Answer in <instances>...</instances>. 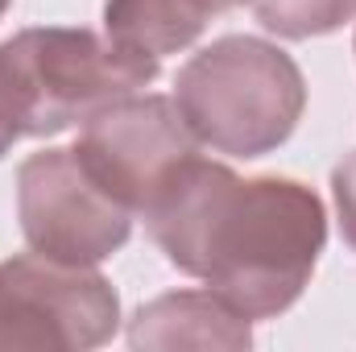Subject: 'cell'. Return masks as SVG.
Returning a JSON list of instances; mask_svg holds the SVG:
<instances>
[{
  "instance_id": "cell-1",
  "label": "cell",
  "mask_w": 356,
  "mask_h": 352,
  "mask_svg": "<svg viewBox=\"0 0 356 352\" xmlns=\"http://www.w3.org/2000/svg\"><path fill=\"white\" fill-rule=\"evenodd\" d=\"M145 224L166 262L249 319L282 315L307 290L327 241V216L311 186L273 175L236 178L199 154L162 186Z\"/></svg>"
},
{
  "instance_id": "cell-2",
  "label": "cell",
  "mask_w": 356,
  "mask_h": 352,
  "mask_svg": "<svg viewBox=\"0 0 356 352\" xmlns=\"http://www.w3.org/2000/svg\"><path fill=\"white\" fill-rule=\"evenodd\" d=\"M158 79V58L91 29H21L0 42V112L21 137H54Z\"/></svg>"
},
{
  "instance_id": "cell-3",
  "label": "cell",
  "mask_w": 356,
  "mask_h": 352,
  "mask_svg": "<svg viewBox=\"0 0 356 352\" xmlns=\"http://www.w3.org/2000/svg\"><path fill=\"white\" fill-rule=\"evenodd\" d=\"M175 108L199 145L261 158L294 133L307 83L286 50L261 38H220L178 71Z\"/></svg>"
},
{
  "instance_id": "cell-4",
  "label": "cell",
  "mask_w": 356,
  "mask_h": 352,
  "mask_svg": "<svg viewBox=\"0 0 356 352\" xmlns=\"http://www.w3.org/2000/svg\"><path fill=\"white\" fill-rule=\"evenodd\" d=\"M120 323L116 290L91 265L21 253L0 262V349L71 352L112 340Z\"/></svg>"
},
{
  "instance_id": "cell-5",
  "label": "cell",
  "mask_w": 356,
  "mask_h": 352,
  "mask_svg": "<svg viewBox=\"0 0 356 352\" xmlns=\"http://www.w3.org/2000/svg\"><path fill=\"white\" fill-rule=\"evenodd\" d=\"M17 216L33 253L67 265H99L133 232V211L79 166L75 150H42L21 162Z\"/></svg>"
},
{
  "instance_id": "cell-6",
  "label": "cell",
  "mask_w": 356,
  "mask_h": 352,
  "mask_svg": "<svg viewBox=\"0 0 356 352\" xmlns=\"http://www.w3.org/2000/svg\"><path fill=\"white\" fill-rule=\"evenodd\" d=\"M71 150L120 207L145 216L178 166L195 158V137L178 116L175 99L124 95L83 120V133Z\"/></svg>"
},
{
  "instance_id": "cell-7",
  "label": "cell",
  "mask_w": 356,
  "mask_h": 352,
  "mask_svg": "<svg viewBox=\"0 0 356 352\" xmlns=\"http://www.w3.org/2000/svg\"><path fill=\"white\" fill-rule=\"evenodd\" d=\"M133 349H249V315L216 290H175L145 303L129 323Z\"/></svg>"
},
{
  "instance_id": "cell-8",
  "label": "cell",
  "mask_w": 356,
  "mask_h": 352,
  "mask_svg": "<svg viewBox=\"0 0 356 352\" xmlns=\"http://www.w3.org/2000/svg\"><path fill=\"white\" fill-rule=\"evenodd\" d=\"M211 13L203 0H108L104 4V33L145 58H166L186 50L203 29Z\"/></svg>"
},
{
  "instance_id": "cell-9",
  "label": "cell",
  "mask_w": 356,
  "mask_h": 352,
  "mask_svg": "<svg viewBox=\"0 0 356 352\" xmlns=\"http://www.w3.org/2000/svg\"><path fill=\"white\" fill-rule=\"evenodd\" d=\"M253 8L269 33L290 42L332 33L356 17V0H253Z\"/></svg>"
},
{
  "instance_id": "cell-10",
  "label": "cell",
  "mask_w": 356,
  "mask_h": 352,
  "mask_svg": "<svg viewBox=\"0 0 356 352\" xmlns=\"http://www.w3.org/2000/svg\"><path fill=\"white\" fill-rule=\"evenodd\" d=\"M332 195H336V211H340V232L356 249V154H348L332 170Z\"/></svg>"
},
{
  "instance_id": "cell-11",
  "label": "cell",
  "mask_w": 356,
  "mask_h": 352,
  "mask_svg": "<svg viewBox=\"0 0 356 352\" xmlns=\"http://www.w3.org/2000/svg\"><path fill=\"white\" fill-rule=\"evenodd\" d=\"M17 137H21V133H17V129H13V125L4 120V112H0V158H4L8 150H13V141H17Z\"/></svg>"
},
{
  "instance_id": "cell-12",
  "label": "cell",
  "mask_w": 356,
  "mask_h": 352,
  "mask_svg": "<svg viewBox=\"0 0 356 352\" xmlns=\"http://www.w3.org/2000/svg\"><path fill=\"white\" fill-rule=\"evenodd\" d=\"M207 4V13L216 17V13H228V8H241V4H249V0H203Z\"/></svg>"
},
{
  "instance_id": "cell-13",
  "label": "cell",
  "mask_w": 356,
  "mask_h": 352,
  "mask_svg": "<svg viewBox=\"0 0 356 352\" xmlns=\"http://www.w3.org/2000/svg\"><path fill=\"white\" fill-rule=\"evenodd\" d=\"M8 4H13V0H0V17H4V8H8Z\"/></svg>"
}]
</instances>
